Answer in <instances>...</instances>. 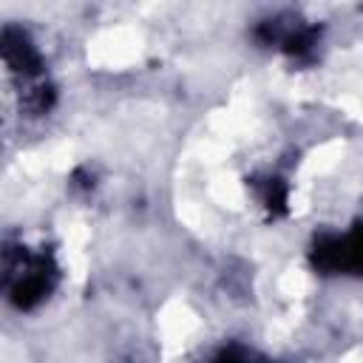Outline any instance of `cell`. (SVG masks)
I'll list each match as a JSON object with an SVG mask.
<instances>
[{
	"label": "cell",
	"instance_id": "3957f363",
	"mask_svg": "<svg viewBox=\"0 0 363 363\" xmlns=\"http://www.w3.org/2000/svg\"><path fill=\"white\" fill-rule=\"evenodd\" d=\"M0 51H3V62L14 77H23L26 82L40 79L43 74V57L37 51V45L28 40V34L23 28L6 26L3 37H0Z\"/></svg>",
	"mask_w": 363,
	"mask_h": 363
},
{
	"label": "cell",
	"instance_id": "6da1fadb",
	"mask_svg": "<svg viewBox=\"0 0 363 363\" xmlns=\"http://www.w3.org/2000/svg\"><path fill=\"white\" fill-rule=\"evenodd\" d=\"M3 284L14 306L34 309L57 284V264L48 252L31 255L26 247L3 250Z\"/></svg>",
	"mask_w": 363,
	"mask_h": 363
},
{
	"label": "cell",
	"instance_id": "7a4b0ae2",
	"mask_svg": "<svg viewBox=\"0 0 363 363\" xmlns=\"http://www.w3.org/2000/svg\"><path fill=\"white\" fill-rule=\"evenodd\" d=\"M309 261L323 275H363V221L343 235H318L309 250Z\"/></svg>",
	"mask_w": 363,
	"mask_h": 363
},
{
	"label": "cell",
	"instance_id": "277c9868",
	"mask_svg": "<svg viewBox=\"0 0 363 363\" xmlns=\"http://www.w3.org/2000/svg\"><path fill=\"white\" fill-rule=\"evenodd\" d=\"M255 193H258V201L267 207L269 216H284V213H286L289 187H286L284 179H278V176H267V179L255 182Z\"/></svg>",
	"mask_w": 363,
	"mask_h": 363
},
{
	"label": "cell",
	"instance_id": "5b68a950",
	"mask_svg": "<svg viewBox=\"0 0 363 363\" xmlns=\"http://www.w3.org/2000/svg\"><path fill=\"white\" fill-rule=\"evenodd\" d=\"M207 363H247V352L238 343H227L218 352H213V357Z\"/></svg>",
	"mask_w": 363,
	"mask_h": 363
}]
</instances>
